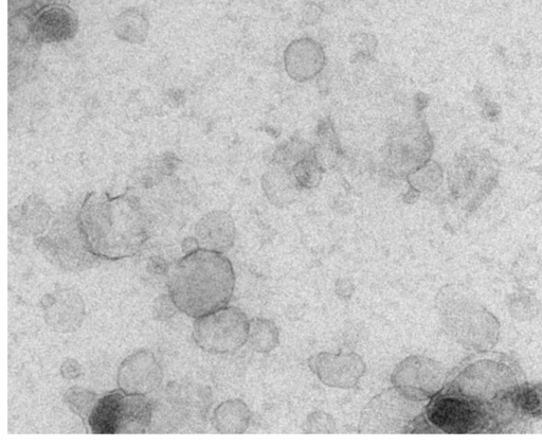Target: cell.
I'll use <instances>...</instances> for the list:
<instances>
[{
  "mask_svg": "<svg viewBox=\"0 0 542 446\" xmlns=\"http://www.w3.org/2000/svg\"><path fill=\"white\" fill-rule=\"evenodd\" d=\"M444 371L424 356H409L392 373L393 387L410 400L422 402L435 397L442 388Z\"/></svg>",
  "mask_w": 542,
  "mask_h": 446,
  "instance_id": "obj_6",
  "label": "cell"
},
{
  "mask_svg": "<svg viewBox=\"0 0 542 446\" xmlns=\"http://www.w3.org/2000/svg\"><path fill=\"white\" fill-rule=\"evenodd\" d=\"M250 419L246 403L242 400H229L216 407L212 424L221 434H243L248 430Z\"/></svg>",
  "mask_w": 542,
  "mask_h": 446,
  "instance_id": "obj_18",
  "label": "cell"
},
{
  "mask_svg": "<svg viewBox=\"0 0 542 446\" xmlns=\"http://www.w3.org/2000/svg\"><path fill=\"white\" fill-rule=\"evenodd\" d=\"M422 424L420 402L408 399L393 387L365 407L358 430L364 434H409L424 432Z\"/></svg>",
  "mask_w": 542,
  "mask_h": 446,
  "instance_id": "obj_3",
  "label": "cell"
},
{
  "mask_svg": "<svg viewBox=\"0 0 542 446\" xmlns=\"http://www.w3.org/2000/svg\"><path fill=\"white\" fill-rule=\"evenodd\" d=\"M410 186L419 192H433L439 189L443 182V171L439 164L429 160L419 169L408 176Z\"/></svg>",
  "mask_w": 542,
  "mask_h": 446,
  "instance_id": "obj_21",
  "label": "cell"
},
{
  "mask_svg": "<svg viewBox=\"0 0 542 446\" xmlns=\"http://www.w3.org/2000/svg\"><path fill=\"white\" fill-rule=\"evenodd\" d=\"M314 153L315 149L307 144V142L300 139H293L278 149L275 153L274 164L292 171L293 167L300 160Z\"/></svg>",
  "mask_w": 542,
  "mask_h": 446,
  "instance_id": "obj_23",
  "label": "cell"
},
{
  "mask_svg": "<svg viewBox=\"0 0 542 446\" xmlns=\"http://www.w3.org/2000/svg\"><path fill=\"white\" fill-rule=\"evenodd\" d=\"M427 420L448 434H466L483 425L485 412L475 400L456 396L433 397L426 408Z\"/></svg>",
  "mask_w": 542,
  "mask_h": 446,
  "instance_id": "obj_7",
  "label": "cell"
},
{
  "mask_svg": "<svg viewBox=\"0 0 542 446\" xmlns=\"http://www.w3.org/2000/svg\"><path fill=\"white\" fill-rule=\"evenodd\" d=\"M263 188L269 201L277 206L293 203L302 190L292 171L277 164L264 175Z\"/></svg>",
  "mask_w": 542,
  "mask_h": 446,
  "instance_id": "obj_16",
  "label": "cell"
},
{
  "mask_svg": "<svg viewBox=\"0 0 542 446\" xmlns=\"http://www.w3.org/2000/svg\"><path fill=\"white\" fill-rule=\"evenodd\" d=\"M38 2L39 0H9L10 15L32 9Z\"/></svg>",
  "mask_w": 542,
  "mask_h": 446,
  "instance_id": "obj_29",
  "label": "cell"
},
{
  "mask_svg": "<svg viewBox=\"0 0 542 446\" xmlns=\"http://www.w3.org/2000/svg\"><path fill=\"white\" fill-rule=\"evenodd\" d=\"M280 332L274 321L254 318L249 321L248 340L250 348L259 353H268L277 348Z\"/></svg>",
  "mask_w": 542,
  "mask_h": 446,
  "instance_id": "obj_20",
  "label": "cell"
},
{
  "mask_svg": "<svg viewBox=\"0 0 542 446\" xmlns=\"http://www.w3.org/2000/svg\"><path fill=\"white\" fill-rule=\"evenodd\" d=\"M78 29L77 14L66 6L49 5L33 15L32 35L40 44L69 41L76 37Z\"/></svg>",
  "mask_w": 542,
  "mask_h": 446,
  "instance_id": "obj_12",
  "label": "cell"
},
{
  "mask_svg": "<svg viewBox=\"0 0 542 446\" xmlns=\"http://www.w3.org/2000/svg\"><path fill=\"white\" fill-rule=\"evenodd\" d=\"M196 235L200 248L224 254L236 240V225L228 213L216 211L198 223Z\"/></svg>",
  "mask_w": 542,
  "mask_h": 446,
  "instance_id": "obj_15",
  "label": "cell"
},
{
  "mask_svg": "<svg viewBox=\"0 0 542 446\" xmlns=\"http://www.w3.org/2000/svg\"><path fill=\"white\" fill-rule=\"evenodd\" d=\"M353 292V285L347 280H340L336 285V293L340 298H350Z\"/></svg>",
  "mask_w": 542,
  "mask_h": 446,
  "instance_id": "obj_30",
  "label": "cell"
},
{
  "mask_svg": "<svg viewBox=\"0 0 542 446\" xmlns=\"http://www.w3.org/2000/svg\"><path fill=\"white\" fill-rule=\"evenodd\" d=\"M38 247L41 252L61 269L70 272L86 270L97 257L89 251L79 221V213L62 214L54 222L49 233L40 237Z\"/></svg>",
  "mask_w": 542,
  "mask_h": 446,
  "instance_id": "obj_4",
  "label": "cell"
},
{
  "mask_svg": "<svg viewBox=\"0 0 542 446\" xmlns=\"http://www.w3.org/2000/svg\"><path fill=\"white\" fill-rule=\"evenodd\" d=\"M162 370L154 354L138 351L125 359L118 370V385L126 395L147 396L161 384Z\"/></svg>",
  "mask_w": 542,
  "mask_h": 446,
  "instance_id": "obj_10",
  "label": "cell"
},
{
  "mask_svg": "<svg viewBox=\"0 0 542 446\" xmlns=\"http://www.w3.org/2000/svg\"><path fill=\"white\" fill-rule=\"evenodd\" d=\"M498 167L490 154L471 151L457 162L451 175V187L457 194L479 195L489 191L498 177Z\"/></svg>",
  "mask_w": 542,
  "mask_h": 446,
  "instance_id": "obj_9",
  "label": "cell"
},
{
  "mask_svg": "<svg viewBox=\"0 0 542 446\" xmlns=\"http://www.w3.org/2000/svg\"><path fill=\"white\" fill-rule=\"evenodd\" d=\"M117 37L125 42L140 44L146 41L150 24L142 12L137 9H128L117 16L114 23Z\"/></svg>",
  "mask_w": 542,
  "mask_h": 446,
  "instance_id": "obj_19",
  "label": "cell"
},
{
  "mask_svg": "<svg viewBox=\"0 0 542 446\" xmlns=\"http://www.w3.org/2000/svg\"><path fill=\"white\" fill-rule=\"evenodd\" d=\"M79 221L88 249L97 258L121 260L135 256L148 234V222L138 201L131 195H87Z\"/></svg>",
  "mask_w": 542,
  "mask_h": 446,
  "instance_id": "obj_1",
  "label": "cell"
},
{
  "mask_svg": "<svg viewBox=\"0 0 542 446\" xmlns=\"http://www.w3.org/2000/svg\"><path fill=\"white\" fill-rule=\"evenodd\" d=\"M516 407L523 413L532 416L542 415V387L530 386L520 388L513 398Z\"/></svg>",
  "mask_w": 542,
  "mask_h": 446,
  "instance_id": "obj_25",
  "label": "cell"
},
{
  "mask_svg": "<svg viewBox=\"0 0 542 446\" xmlns=\"http://www.w3.org/2000/svg\"><path fill=\"white\" fill-rule=\"evenodd\" d=\"M327 58L323 48L312 39H300L289 44L284 53V65L289 77L306 82L317 77Z\"/></svg>",
  "mask_w": 542,
  "mask_h": 446,
  "instance_id": "obj_14",
  "label": "cell"
},
{
  "mask_svg": "<svg viewBox=\"0 0 542 446\" xmlns=\"http://www.w3.org/2000/svg\"><path fill=\"white\" fill-rule=\"evenodd\" d=\"M311 370L324 384L333 388H354L367 371L366 363L354 352L319 353L309 361Z\"/></svg>",
  "mask_w": 542,
  "mask_h": 446,
  "instance_id": "obj_8",
  "label": "cell"
},
{
  "mask_svg": "<svg viewBox=\"0 0 542 446\" xmlns=\"http://www.w3.org/2000/svg\"><path fill=\"white\" fill-rule=\"evenodd\" d=\"M302 430L305 434H333L336 431V422L327 413L315 412L307 417Z\"/></svg>",
  "mask_w": 542,
  "mask_h": 446,
  "instance_id": "obj_26",
  "label": "cell"
},
{
  "mask_svg": "<svg viewBox=\"0 0 542 446\" xmlns=\"http://www.w3.org/2000/svg\"><path fill=\"white\" fill-rule=\"evenodd\" d=\"M325 169L320 164L316 153L300 160L293 169L292 173L302 189H311L317 187Z\"/></svg>",
  "mask_w": 542,
  "mask_h": 446,
  "instance_id": "obj_22",
  "label": "cell"
},
{
  "mask_svg": "<svg viewBox=\"0 0 542 446\" xmlns=\"http://www.w3.org/2000/svg\"><path fill=\"white\" fill-rule=\"evenodd\" d=\"M98 401L94 392L79 387L69 389L65 395L67 405L84 421L89 420Z\"/></svg>",
  "mask_w": 542,
  "mask_h": 446,
  "instance_id": "obj_24",
  "label": "cell"
},
{
  "mask_svg": "<svg viewBox=\"0 0 542 446\" xmlns=\"http://www.w3.org/2000/svg\"><path fill=\"white\" fill-rule=\"evenodd\" d=\"M249 320L236 307H225L195 320L193 338L198 347L213 354L238 351L248 340Z\"/></svg>",
  "mask_w": 542,
  "mask_h": 446,
  "instance_id": "obj_5",
  "label": "cell"
},
{
  "mask_svg": "<svg viewBox=\"0 0 542 446\" xmlns=\"http://www.w3.org/2000/svg\"><path fill=\"white\" fill-rule=\"evenodd\" d=\"M124 396L114 391L99 399L88 420L95 434H119Z\"/></svg>",
  "mask_w": 542,
  "mask_h": 446,
  "instance_id": "obj_17",
  "label": "cell"
},
{
  "mask_svg": "<svg viewBox=\"0 0 542 446\" xmlns=\"http://www.w3.org/2000/svg\"><path fill=\"white\" fill-rule=\"evenodd\" d=\"M432 140L426 129L415 127L393 137L389 163L397 174L407 176L430 160Z\"/></svg>",
  "mask_w": 542,
  "mask_h": 446,
  "instance_id": "obj_11",
  "label": "cell"
},
{
  "mask_svg": "<svg viewBox=\"0 0 542 446\" xmlns=\"http://www.w3.org/2000/svg\"><path fill=\"white\" fill-rule=\"evenodd\" d=\"M234 285L236 275L229 259L200 248L177 263L169 293L180 312L198 318L227 307Z\"/></svg>",
  "mask_w": 542,
  "mask_h": 446,
  "instance_id": "obj_2",
  "label": "cell"
},
{
  "mask_svg": "<svg viewBox=\"0 0 542 446\" xmlns=\"http://www.w3.org/2000/svg\"><path fill=\"white\" fill-rule=\"evenodd\" d=\"M42 309L47 325L61 333L77 331L85 318V303L82 297L69 289L46 295L42 300Z\"/></svg>",
  "mask_w": 542,
  "mask_h": 446,
  "instance_id": "obj_13",
  "label": "cell"
},
{
  "mask_svg": "<svg viewBox=\"0 0 542 446\" xmlns=\"http://www.w3.org/2000/svg\"><path fill=\"white\" fill-rule=\"evenodd\" d=\"M178 308L171 296L162 295L158 297L153 306V314L157 320H168L174 316Z\"/></svg>",
  "mask_w": 542,
  "mask_h": 446,
  "instance_id": "obj_27",
  "label": "cell"
},
{
  "mask_svg": "<svg viewBox=\"0 0 542 446\" xmlns=\"http://www.w3.org/2000/svg\"><path fill=\"white\" fill-rule=\"evenodd\" d=\"M61 374L67 380L77 379L81 374V367L77 361L68 360L62 365Z\"/></svg>",
  "mask_w": 542,
  "mask_h": 446,
  "instance_id": "obj_28",
  "label": "cell"
}]
</instances>
